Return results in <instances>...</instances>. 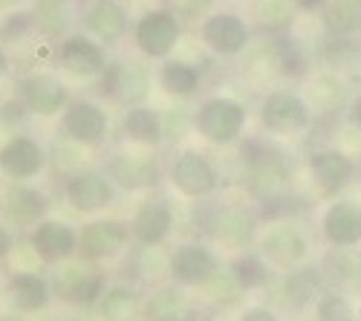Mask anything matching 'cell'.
Returning <instances> with one entry per match:
<instances>
[{
    "instance_id": "cell-1",
    "label": "cell",
    "mask_w": 361,
    "mask_h": 321,
    "mask_svg": "<svg viewBox=\"0 0 361 321\" xmlns=\"http://www.w3.org/2000/svg\"><path fill=\"white\" fill-rule=\"evenodd\" d=\"M194 125L200 131V136L212 145H231L240 139L246 128V107L226 99V96H214L200 104L197 116H194Z\"/></svg>"
},
{
    "instance_id": "cell-2",
    "label": "cell",
    "mask_w": 361,
    "mask_h": 321,
    "mask_svg": "<svg viewBox=\"0 0 361 321\" xmlns=\"http://www.w3.org/2000/svg\"><path fill=\"white\" fill-rule=\"evenodd\" d=\"M246 162H249V174H246V188L255 200L260 202H275L283 191H286V183H289V171L286 165L275 157L263 151L260 145H252L249 154L243 151Z\"/></svg>"
},
{
    "instance_id": "cell-3",
    "label": "cell",
    "mask_w": 361,
    "mask_h": 321,
    "mask_svg": "<svg viewBox=\"0 0 361 321\" xmlns=\"http://www.w3.org/2000/svg\"><path fill=\"white\" fill-rule=\"evenodd\" d=\"M18 99L26 107V113L44 116V119L64 113V107L70 104L67 84L61 78H55L52 73H29V75H23L20 84H18Z\"/></svg>"
},
{
    "instance_id": "cell-4",
    "label": "cell",
    "mask_w": 361,
    "mask_h": 321,
    "mask_svg": "<svg viewBox=\"0 0 361 321\" xmlns=\"http://www.w3.org/2000/svg\"><path fill=\"white\" fill-rule=\"evenodd\" d=\"M61 128L70 142L84 145V148H96L107 136V113L102 104L90 99H75L61 113Z\"/></svg>"
},
{
    "instance_id": "cell-5",
    "label": "cell",
    "mask_w": 361,
    "mask_h": 321,
    "mask_svg": "<svg viewBox=\"0 0 361 321\" xmlns=\"http://www.w3.org/2000/svg\"><path fill=\"white\" fill-rule=\"evenodd\" d=\"M47 165V154L32 136H9L0 148V171L12 183L35 180Z\"/></svg>"
},
{
    "instance_id": "cell-6",
    "label": "cell",
    "mask_w": 361,
    "mask_h": 321,
    "mask_svg": "<svg viewBox=\"0 0 361 321\" xmlns=\"http://www.w3.org/2000/svg\"><path fill=\"white\" fill-rule=\"evenodd\" d=\"M260 122L272 133H298L310 125V107L295 93H269L260 104Z\"/></svg>"
},
{
    "instance_id": "cell-7",
    "label": "cell",
    "mask_w": 361,
    "mask_h": 321,
    "mask_svg": "<svg viewBox=\"0 0 361 321\" xmlns=\"http://www.w3.org/2000/svg\"><path fill=\"white\" fill-rule=\"evenodd\" d=\"M47 197L26 183H9L0 191V214L15 226H38L47 220Z\"/></svg>"
},
{
    "instance_id": "cell-8",
    "label": "cell",
    "mask_w": 361,
    "mask_h": 321,
    "mask_svg": "<svg viewBox=\"0 0 361 321\" xmlns=\"http://www.w3.org/2000/svg\"><path fill=\"white\" fill-rule=\"evenodd\" d=\"M171 183L188 197H205L217 188V171L205 154L185 151L171 165Z\"/></svg>"
},
{
    "instance_id": "cell-9",
    "label": "cell",
    "mask_w": 361,
    "mask_h": 321,
    "mask_svg": "<svg viewBox=\"0 0 361 321\" xmlns=\"http://www.w3.org/2000/svg\"><path fill=\"white\" fill-rule=\"evenodd\" d=\"M29 246H32L35 258L44 260V264H61V260H67L78 249V235L73 226L61 220H41L38 226H32Z\"/></svg>"
},
{
    "instance_id": "cell-10",
    "label": "cell",
    "mask_w": 361,
    "mask_h": 321,
    "mask_svg": "<svg viewBox=\"0 0 361 321\" xmlns=\"http://www.w3.org/2000/svg\"><path fill=\"white\" fill-rule=\"evenodd\" d=\"M128 226L118 220H93L81 229L78 235V255L84 260H104L125 249L128 243Z\"/></svg>"
},
{
    "instance_id": "cell-11",
    "label": "cell",
    "mask_w": 361,
    "mask_h": 321,
    "mask_svg": "<svg viewBox=\"0 0 361 321\" xmlns=\"http://www.w3.org/2000/svg\"><path fill=\"white\" fill-rule=\"evenodd\" d=\"M58 61H61V67L75 78H102L104 70L110 67L104 49L84 35L67 38L61 44V49H58Z\"/></svg>"
},
{
    "instance_id": "cell-12",
    "label": "cell",
    "mask_w": 361,
    "mask_h": 321,
    "mask_svg": "<svg viewBox=\"0 0 361 321\" xmlns=\"http://www.w3.org/2000/svg\"><path fill=\"white\" fill-rule=\"evenodd\" d=\"M64 194H67L70 206L75 212L93 214V212H102V209L110 206L113 186H110L107 177H102V174H96V171H78L67 180Z\"/></svg>"
},
{
    "instance_id": "cell-13",
    "label": "cell",
    "mask_w": 361,
    "mask_h": 321,
    "mask_svg": "<svg viewBox=\"0 0 361 321\" xmlns=\"http://www.w3.org/2000/svg\"><path fill=\"white\" fill-rule=\"evenodd\" d=\"M179 38V26L168 12H150L136 23V47L150 58H165Z\"/></svg>"
},
{
    "instance_id": "cell-14",
    "label": "cell",
    "mask_w": 361,
    "mask_h": 321,
    "mask_svg": "<svg viewBox=\"0 0 361 321\" xmlns=\"http://www.w3.org/2000/svg\"><path fill=\"white\" fill-rule=\"evenodd\" d=\"M310 174H312L315 186H318L324 194H338V191L353 180L355 165H353V159H347L341 151L326 148V151H315V154L310 157Z\"/></svg>"
},
{
    "instance_id": "cell-15",
    "label": "cell",
    "mask_w": 361,
    "mask_h": 321,
    "mask_svg": "<svg viewBox=\"0 0 361 321\" xmlns=\"http://www.w3.org/2000/svg\"><path fill=\"white\" fill-rule=\"evenodd\" d=\"M147 87H150V78L136 64H113L102 75V93L118 102H130V104L142 102L147 96Z\"/></svg>"
},
{
    "instance_id": "cell-16",
    "label": "cell",
    "mask_w": 361,
    "mask_h": 321,
    "mask_svg": "<svg viewBox=\"0 0 361 321\" xmlns=\"http://www.w3.org/2000/svg\"><path fill=\"white\" fill-rule=\"evenodd\" d=\"M110 180L118 183L128 191H136V188H147L154 186L157 177H159V168L157 162L145 157V154H130V151H118L113 159H110Z\"/></svg>"
},
{
    "instance_id": "cell-17",
    "label": "cell",
    "mask_w": 361,
    "mask_h": 321,
    "mask_svg": "<svg viewBox=\"0 0 361 321\" xmlns=\"http://www.w3.org/2000/svg\"><path fill=\"white\" fill-rule=\"evenodd\" d=\"M171 272L179 284H208V278H212L217 272V260L214 255L208 252L205 246H197V243H188V246H179L171 258Z\"/></svg>"
},
{
    "instance_id": "cell-18",
    "label": "cell",
    "mask_w": 361,
    "mask_h": 321,
    "mask_svg": "<svg viewBox=\"0 0 361 321\" xmlns=\"http://www.w3.org/2000/svg\"><path fill=\"white\" fill-rule=\"evenodd\" d=\"M6 298L18 313H38L49 304L52 293L38 272H12L6 281Z\"/></svg>"
},
{
    "instance_id": "cell-19",
    "label": "cell",
    "mask_w": 361,
    "mask_h": 321,
    "mask_svg": "<svg viewBox=\"0 0 361 321\" xmlns=\"http://www.w3.org/2000/svg\"><path fill=\"white\" fill-rule=\"evenodd\" d=\"M55 289L64 301L73 304H93L104 296V278L84 267H67L55 275Z\"/></svg>"
},
{
    "instance_id": "cell-20",
    "label": "cell",
    "mask_w": 361,
    "mask_h": 321,
    "mask_svg": "<svg viewBox=\"0 0 361 321\" xmlns=\"http://www.w3.org/2000/svg\"><path fill=\"white\" fill-rule=\"evenodd\" d=\"M202 41L217 55H237L249 44V32L240 18L234 15H214L202 26Z\"/></svg>"
},
{
    "instance_id": "cell-21",
    "label": "cell",
    "mask_w": 361,
    "mask_h": 321,
    "mask_svg": "<svg viewBox=\"0 0 361 321\" xmlns=\"http://www.w3.org/2000/svg\"><path fill=\"white\" fill-rule=\"evenodd\" d=\"M171 226H173V212L168 209V202L154 200V202H145V206L136 212V217L130 223V231H133V238L139 243L157 246L168 238Z\"/></svg>"
},
{
    "instance_id": "cell-22",
    "label": "cell",
    "mask_w": 361,
    "mask_h": 321,
    "mask_svg": "<svg viewBox=\"0 0 361 321\" xmlns=\"http://www.w3.org/2000/svg\"><path fill=\"white\" fill-rule=\"evenodd\" d=\"M324 235L336 246H355L361 241V206L358 202H336L324 214Z\"/></svg>"
},
{
    "instance_id": "cell-23",
    "label": "cell",
    "mask_w": 361,
    "mask_h": 321,
    "mask_svg": "<svg viewBox=\"0 0 361 321\" xmlns=\"http://www.w3.org/2000/svg\"><path fill=\"white\" fill-rule=\"evenodd\" d=\"M84 20H87L90 32H93L96 38H102V41L122 38L125 26H128L125 12H122V6H118L116 0H96V4L87 9V18Z\"/></svg>"
},
{
    "instance_id": "cell-24",
    "label": "cell",
    "mask_w": 361,
    "mask_h": 321,
    "mask_svg": "<svg viewBox=\"0 0 361 321\" xmlns=\"http://www.w3.org/2000/svg\"><path fill=\"white\" fill-rule=\"evenodd\" d=\"M122 133L136 145H157L162 139V122L147 107H128V113L122 116Z\"/></svg>"
},
{
    "instance_id": "cell-25",
    "label": "cell",
    "mask_w": 361,
    "mask_h": 321,
    "mask_svg": "<svg viewBox=\"0 0 361 321\" xmlns=\"http://www.w3.org/2000/svg\"><path fill=\"white\" fill-rule=\"evenodd\" d=\"M263 252L275 264H295V260L307 255V241L295 229H275L263 238Z\"/></svg>"
},
{
    "instance_id": "cell-26",
    "label": "cell",
    "mask_w": 361,
    "mask_h": 321,
    "mask_svg": "<svg viewBox=\"0 0 361 321\" xmlns=\"http://www.w3.org/2000/svg\"><path fill=\"white\" fill-rule=\"evenodd\" d=\"M159 84H162V90L171 93V96H194L197 87H200V73L188 64L168 61L159 73Z\"/></svg>"
},
{
    "instance_id": "cell-27",
    "label": "cell",
    "mask_w": 361,
    "mask_h": 321,
    "mask_svg": "<svg viewBox=\"0 0 361 321\" xmlns=\"http://www.w3.org/2000/svg\"><path fill=\"white\" fill-rule=\"evenodd\" d=\"M214 231L226 243H246L252 238V217L240 209H223L214 217Z\"/></svg>"
},
{
    "instance_id": "cell-28",
    "label": "cell",
    "mask_w": 361,
    "mask_h": 321,
    "mask_svg": "<svg viewBox=\"0 0 361 321\" xmlns=\"http://www.w3.org/2000/svg\"><path fill=\"white\" fill-rule=\"evenodd\" d=\"M102 301V315L107 321H130L136 313V293H130L128 286H113L99 298Z\"/></svg>"
},
{
    "instance_id": "cell-29",
    "label": "cell",
    "mask_w": 361,
    "mask_h": 321,
    "mask_svg": "<svg viewBox=\"0 0 361 321\" xmlns=\"http://www.w3.org/2000/svg\"><path fill=\"white\" fill-rule=\"evenodd\" d=\"M329 20V29L333 32H355V29H361V0H341L338 6H333V12L326 15Z\"/></svg>"
},
{
    "instance_id": "cell-30",
    "label": "cell",
    "mask_w": 361,
    "mask_h": 321,
    "mask_svg": "<svg viewBox=\"0 0 361 321\" xmlns=\"http://www.w3.org/2000/svg\"><path fill=\"white\" fill-rule=\"evenodd\" d=\"M283 289H286V301H289V304L304 307V304H310V301L315 298L318 278H315V272H310V269L295 272V275L286 278V286H283Z\"/></svg>"
},
{
    "instance_id": "cell-31",
    "label": "cell",
    "mask_w": 361,
    "mask_h": 321,
    "mask_svg": "<svg viewBox=\"0 0 361 321\" xmlns=\"http://www.w3.org/2000/svg\"><path fill=\"white\" fill-rule=\"evenodd\" d=\"M35 29V15L32 12H12L0 23V44L4 41H20L26 32Z\"/></svg>"
},
{
    "instance_id": "cell-32",
    "label": "cell",
    "mask_w": 361,
    "mask_h": 321,
    "mask_svg": "<svg viewBox=\"0 0 361 321\" xmlns=\"http://www.w3.org/2000/svg\"><path fill=\"white\" fill-rule=\"evenodd\" d=\"M234 278H237V284L243 286V289H252V286H260L263 281H266V267L260 264L257 258H252V255H246V258H240L237 264H234Z\"/></svg>"
},
{
    "instance_id": "cell-33",
    "label": "cell",
    "mask_w": 361,
    "mask_h": 321,
    "mask_svg": "<svg viewBox=\"0 0 361 321\" xmlns=\"http://www.w3.org/2000/svg\"><path fill=\"white\" fill-rule=\"evenodd\" d=\"M35 26H41L47 35H61L67 29V18L61 15V6L47 0V4H41L35 9Z\"/></svg>"
},
{
    "instance_id": "cell-34",
    "label": "cell",
    "mask_w": 361,
    "mask_h": 321,
    "mask_svg": "<svg viewBox=\"0 0 361 321\" xmlns=\"http://www.w3.org/2000/svg\"><path fill=\"white\" fill-rule=\"evenodd\" d=\"M318 318L321 321H355L353 307L341 296H324L318 304Z\"/></svg>"
},
{
    "instance_id": "cell-35",
    "label": "cell",
    "mask_w": 361,
    "mask_h": 321,
    "mask_svg": "<svg viewBox=\"0 0 361 321\" xmlns=\"http://www.w3.org/2000/svg\"><path fill=\"white\" fill-rule=\"evenodd\" d=\"M208 289H212V296L217 301H231L243 286L237 284L234 272H214L212 278H208Z\"/></svg>"
},
{
    "instance_id": "cell-36",
    "label": "cell",
    "mask_w": 361,
    "mask_h": 321,
    "mask_svg": "<svg viewBox=\"0 0 361 321\" xmlns=\"http://www.w3.org/2000/svg\"><path fill=\"white\" fill-rule=\"evenodd\" d=\"M12 246H15V238H12V229L0 220V264L12 255Z\"/></svg>"
},
{
    "instance_id": "cell-37",
    "label": "cell",
    "mask_w": 361,
    "mask_h": 321,
    "mask_svg": "<svg viewBox=\"0 0 361 321\" xmlns=\"http://www.w3.org/2000/svg\"><path fill=\"white\" fill-rule=\"evenodd\" d=\"M240 321H278V318L269 313V310H260V307H257V310H249Z\"/></svg>"
},
{
    "instance_id": "cell-38",
    "label": "cell",
    "mask_w": 361,
    "mask_h": 321,
    "mask_svg": "<svg viewBox=\"0 0 361 321\" xmlns=\"http://www.w3.org/2000/svg\"><path fill=\"white\" fill-rule=\"evenodd\" d=\"M350 119H353V125L361 131V96H355V102H353V107H350Z\"/></svg>"
},
{
    "instance_id": "cell-39",
    "label": "cell",
    "mask_w": 361,
    "mask_h": 321,
    "mask_svg": "<svg viewBox=\"0 0 361 321\" xmlns=\"http://www.w3.org/2000/svg\"><path fill=\"white\" fill-rule=\"evenodd\" d=\"M9 73V55H6V49L0 47V78H4Z\"/></svg>"
},
{
    "instance_id": "cell-40",
    "label": "cell",
    "mask_w": 361,
    "mask_h": 321,
    "mask_svg": "<svg viewBox=\"0 0 361 321\" xmlns=\"http://www.w3.org/2000/svg\"><path fill=\"white\" fill-rule=\"evenodd\" d=\"M20 4H23V0H0V9H6V12H9V9H18Z\"/></svg>"
},
{
    "instance_id": "cell-41",
    "label": "cell",
    "mask_w": 361,
    "mask_h": 321,
    "mask_svg": "<svg viewBox=\"0 0 361 321\" xmlns=\"http://www.w3.org/2000/svg\"><path fill=\"white\" fill-rule=\"evenodd\" d=\"M298 4L304 6V9H315V6H321V4H324V0H298Z\"/></svg>"
},
{
    "instance_id": "cell-42",
    "label": "cell",
    "mask_w": 361,
    "mask_h": 321,
    "mask_svg": "<svg viewBox=\"0 0 361 321\" xmlns=\"http://www.w3.org/2000/svg\"><path fill=\"white\" fill-rule=\"evenodd\" d=\"M159 321H188V313H179V315H171V318H159Z\"/></svg>"
},
{
    "instance_id": "cell-43",
    "label": "cell",
    "mask_w": 361,
    "mask_h": 321,
    "mask_svg": "<svg viewBox=\"0 0 361 321\" xmlns=\"http://www.w3.org/2000/svg\"><path fill=\"white\" fill-rule=\"evenodd\" d=\"M0 321H6V318H0Z\"/></svg>"
}]
</instances>
